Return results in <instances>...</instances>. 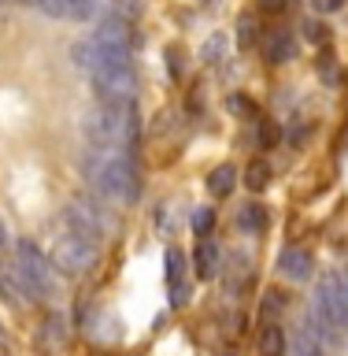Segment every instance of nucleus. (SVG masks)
I'll return each instance as SVG.
<instances>
[{
	"label": "nucleus",
	"instance_id": "30",
	"mask_svg": "<svg viewBox=\"0 0 348 356\" xmlns=\"http://www.w3.org/2000/svg\"><path fill=\"white\" fill-rule=\"evenodd\" d=\"M22 4H33V8H38V4H41V0H22Z\"/></svg>",
	"mask_w": 348,
	"mask_h": 356
},
{
	"label": "nucleus",
	"instance_id": "20",
	"mask_svg": "<svg viewBox=\"0 0 348 356\" xmlns=\"http://www.w3.org/2000/svg\"><path fill=\"white\" fill-rule=\"evenodd\" d=\"M141 0H111V11L115 15H122V19H130V22H138L141 19Z\"/></svg>",
	"mask_w": 348,
	"mask_h": 356
},
{
	"label": "nucleus",
	"instance_id": "7",
	"mask_svg": "<svg viewBox=\"0 0 348 356\" xmlns=\"http://www.w3.org/2000/svg\"><path fill=\"white\" fill-rule=\"evenodd\" d=\"M100 0H41V11L49 19H67V22H82L97 11Z\"/></svg>",
	"mask_w": 348,
	"mask_h": 356
},
{
	"label": "nucleus",
	"instance_id": "17",
	"mask_svg": "<svg viewBox=\"0 0 348 356\" xmlns=\"http://www.w3.org/2000/svg\"><path fill=\"white\" fill-rule=\"evenodd\" d=\"M267 182H271V167H267L263 160H252L249 167H245V186H249L252 193L267 189Z\"/></svg>",
	"mask_w": 348,
	"mask_h": 356
},
{
	"label": "nucleus",
	"instance_id": "27",
	"mask_svg": "<svg viewBox=\"0 0 348 356\" xmlns=\"http://www.w3.org/2000/svg\"><path fill=\"white\" fill-rule=\"evenodd\" d=\"M319 71L326 74V82H338V63H333V56H322V60H319Z\"/></svg>",
	"mask_w": 348,
	"mask_h": 356
},
{
	"label": "nucleus",
	"instance_id": "11",
	"mask_svg": "<svg viewBox=\"0 0 348 356\" xmlns=\"http://www.w3.org/2000/svg\"><path fill=\"white\" fill-rule=\"evenodd\" d=\"M193 271H197V278H204V282L219 275V249H215V241H211V238H200V241H197Z\"/></svg>",
	"mask_w": 348,
	"mask_h": 356
},
{
	"label": "nucleus",
	"instance_id": "14",
	"mask_svg": "<svg viewBox=\"0 0 348 356\" xmlns=\"http://www.w3.org/2000/svg\"><path fill=\"white\" fill-rule=\"evenodd\" d=\"M260 356H285V334L278 323H263V330H260Z\"/></svg>",
	"mask_w": 348,
	"mask_h": 356
},
{
	"label": "nucleus",
	"instance_id": "16",
	"mask_svg": "<svg viewBox=\"0 0 348 356\" xmlns=\"http://www.w3.org/2000/svg\"><path fill=\"white\" fill-rule=\"evenodd\" d=\"M238 222H241V230H249V234H263L267 227V208L263 204H245L238 211Z\"/></svg>",
	"mask_w": 348,
	"mask_h": 356
},
{
	"label": "nucleus",
	"instance_id": "6",
	"mask_svg": "<svg viewBox=\"0 0 348 356\" xmlns=\"http://www.w3.org/2000/svg\"><path fill=\"white\" fill-rule=\"evenodd\" d=\"M167 289H171V305L189 300V264L182 249H167Z\"/></svg>",
	"mask_w": 348,
	"mask_h": 356
},
{
	"label": "nucleus",
	"instance_id": "28",
	"mask_svg": "<svg viewBox=\"0 0 348 356\" xmlns=\"http://www.w3.org/2000/svg\"><path fill=\"white\" fill-rule=\"evenodd\" d=\"M260 8L267 11V15H282V11L289 8V0H260Z\"/></svg>",
	"mask_w": 348,
	"mask_h": 356
},
{
	"label": "nucleus",
	"instance_id": "5",
	"mask_svg": "<svg viewBox=\"0 0 348 356\" xmlns=\"http://www.w3.org/2000/svg\"><path fill=\"white\" fill-rule=\"evenodd\" d=\"M63 227L67 234H74V238H82L89 245H100V238H104V222H100L97 208L82 204V200H71L63 208Z\"/></svg>",
	"mask_w": 348,
	"mask_h": 356
},
{
	"label": "nucleus",
	"instance_id": "26",
	"mask_svg": "<svg viewBox=\"0 0 348 356\" xmlns=\"http://www.w3.org/2000/svg\"><path fill=\"white\" fill-rule=\"evenodd\" d=\"M226 104H230V111H245V115H256V104H252V100H245V97H238V93H233Z\"/></svg>",
	"mask_w": 348,
	"mask_h": 356
},
{
	"label": "nucleus",
	"instance_id": "23",
	"mask_svg": "<svg viewBox=\"0 0 348 356\" xmlns=\"http://www.w3.org/2000/svg\"><path fill=\"white\" fill-rule=\"evenodd\" d=\"M263 308L271 312V316H278V312L285 308V297L278 293V289H267V293H263Z\"/></svg>",
	"mask_w": 348,
	"mask_h": 356
},
{
	"label": "nucleus",
	"instance_id": "31",
	"mask_svg": "<svg viewBox=\"0 0 348 356\" xmlns=\"http://www.w3.org/2000/svg\"><path fill=\"white\" fill-rule=\"evenodd\" d=\"M341 278H345V293H348V271H345V275H341Z\"/></svg>",
	"mask_w": 348,
	"mask_h": 356
},
{
	"label": "nucleus",
	"instance_id": "4",
	"mask_svg": "<svg viewBox=\"0 0 348 356\" xmlns=\"http://www.w3.org/2000/svg\"><path fill=\"white\" fill-rule=\"evenodd\" d=\"M52 264H56V271H63V275H82V271H89V267L97 264V245H89L82 238H74V234H67V238L56 241Z\"/></svg>",
	"mask_w": 348,
	"mask_h": 356
},
{
	"label": "nucleus",
	"instance_id": "9",
	"mask_svg": "<svg viewBox=\"0 0 348 356\" xmlns=\"http://www.w3.org/2000/svg\"><path fill=\"white\" fill-rule=\"evenodd\" d=\"M38 345H41L44 356H56V353H60L63 345H67V319H63V316H44Z\"/></svg>",
	"mask_w": 348,
	"mask_h": 356
},
{
	"label": "nucleus",
	"instance_id": "25",
	"mask_svg": "<svg viewBox=\"0 0 348 356\" xmlns=\"http://www.w3.org/2000/svg\"><path fill=\"white\" fill-rule=\"evenodd\" d=\"M311 8H315L319 15H333V11L345 8V0H311Z\"/></svg>",
	"mask_w": 348,
	"mask_h": 356
},
{
	"label": "nucleus",
	"instance_id": "1",
	"mask_svg": "<svg viewBox=\"0 0 348 356\" xmlns=\"http://www.w3.org/2000/svg\"><path fill=\"white\" fill-rule=\"evenodd\" d=\"M74 63L93 78L97 100H133L138 97V71H133L130 49L108 44L89 33L74 44Z\"/></svg>",
	"mask_w": 348,
	"mask_h": 356
},
{
	"label": "nucleus",
	"instance_id": "19",
	"mask_svg": "<svg viewBox=\"0 0 348 356\" xmlns=\"http://www.w3.org/2000/svg\"><path fill=\"white\" fill-rule=\"evenodd\" d=\"M226 44H230V41H226V33H211V38L204 41V63H208V67H215V63L222 60V52H226Z\"/></svg>",
	"mask_w": 348,
	"mask_h": 356
},
{
	"label": "nucleus",
	"instance_id": "8",
	"mask_svg": "<svg viewBox=\"0 0 348 356\" xmlns=\"http://www.w3.org/2000/svg\"><path fill=\"white\" fill-rule=\"evenodd\" d=\"M278 271H282V278H293V282H308L311 271H315V260H311V252L304 249H282V256H278Z\"/></svg>",
	"mask_w": 348,
	"mask_h": 356
},
{
	"label": "nucleus",
	"instance_id": "21",
	"mask_svg": "<svg viewBox=\"0 0 348 356\" xmlns=\"http://www.w3.org/2000/svg\"><path fill=\"white\" fill-rule=\"evenodd\" d=\"M211 227H215V211H211V208H197L193 211V230L200 234V238H208Z\"/></svg>",
	"mask_w": 348,
	"mask_h": 356
},
{
	"label": "nucleus",
	"instance_id": "29",
	"mask_svg": "<svg viewBox=\"0 0 348 356\" xmlns=\"http://www.w3.org/2000/svg\"><path fill=\"white\" fill-rule=\"evenodd\" d=\"M4 245H8V238H4V222H0V252H4Z\"/></svg>",
	"mask_w": 348,
	"mask_h": 356
},
{
	"label": "nucleus",
	"instance_id": "3",
	"mask_svg": "<svg viewBox=\"0 0 348 356\" xmlns=\"http://www.w3.org/2000/svg\"><path fill=\"white\" fill-rule=\"evenodd\" d=\"M138 156L122 152V149H100V145H89L85 152V175L93 189L111 204H133L138 200Z\"/></svg>",
	"mask_w": 348,
	"mask_h": 356
},
{
	"label": "nucleus",
	"instance_id": "2",
	"mask_svg": "<svg viewBox=\"0 0 348 356\" xmlns=\"http://www.w3.org/2000/svg\"><path fill=\"white\" fill-rule=\"evenodd\" d=\"M85 141L100 145V149H122L138 156L141 119L133 100H97V108L85 115Z\"/></svg>",
	"mask_w": 348,
	"mask_h": 356
},
{
	"label": "nucleus",
	"instance_id": "12",
	"mask_svg": "<svg viewBox=\"0 0 348 356\" xmlns=\"http://www.w3.org/2000/svg\"><path fill=\"white\" fill-rule=\"evenodd\" d=\"M233 186H238V171H233V163H219L215 171L208 175V193L211 197H230L233 193Z\"/></svg>",
	"mask_w": 348,
	"mask_h": 356
},
{
	"label": "nucleus",
	"instance_id": "15",
	"mask_svg": "<svg viewBox=\"0 0 348 356\" xmlns=\"http://www.w3.org/2000/svg\"><path fill=\"white\" fill-rule=\"evenodd\" d=\"M256 41H260V19H256V11H245L238 19V44L241 49H256Z\"/></svg>",
	"mask_w": 348,
	"mask_h": 356
},
{
	"label": "nucleus",
	"instance_id": "18",
	"mask_svg": "<svg viewBox=\"0 0 348 356\" xmlns=\"http://www.w3.org/2000/svg\"><path fill=\"white\" fill-rule=\"evenodd\" d=\"M256 141H260V149H274V145L282 141L278 122L274 119H260V122H256Z\"/></svg>",
	"mask_w": 348,
	"mask_h": 356
},
{
	"label": "nucleus",
	"instance_id": "10",
	"mask_svg": "<svg viewBox=\"0 0 348 356\" xmlns=\"http://www.w3.org/2000/svg\"><path fill=\"white\" fill-rule=\"evenodd\" d=\"M263 56L271 63H289L297 56V41H293V33H285V30H274V33H267L263 38Z\"/></svg>",
	"mask_w": 348,
	"mask_h": 356
},
{
	"label": "nucleus",
	"instance_id": "13",
	"mask_svg": "<svg viewBox=\"0 0 348 356\" xmlns=\"http://www.w3.org/2000/svg\"><path fill=\"white\" fill-rule=\"evenodd\" d=\"M293 356H330V349L322 345V338L311 327H300L293 334Z\"/></svg>",
	"mask_w": 348,
	"mask_h": 356
},
{
	"label": "nucleus",
	"instance_id": "22",
	"mask_svg": "<svg viewBox=\"0 0 348 356\" xmlns=\"http://www.w3.org/2000/svg\"><path fill=\"white\" fill-rule=\"evenodd\" d=\"M304 33H308V41H322V44H326L330 41V26H326V22H308V26H304Z\"/></svg>",
	"mask_w": 348,
	"mask_h": 356
},
{
	"label": "nucleus",
	"instance_id": "24",
	"mask_svg": "<svg viewBox=\"0 0 348 356\" xmlns=\"http://www.w3.org/2000/svg\"><path fill=\"white\" fill-rule=\"evenodd\" d=\"M182 60H185V56H182V49H167V71H171L174 78L182 74V67H185Z\"/></svg>",
	"mask_w": 348,
	"mask_h": 356
}]
</instances>
